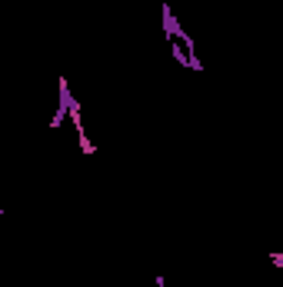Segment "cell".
<instances>
[{"label": "cell", "instance_id": "cell-1", "mask_svg": "<svg viewBox=\"0 0 283 287\" xmlns=\"http://www.w3.org/2000/svg\"><path fill=\"white\" fill-rule=\"evenodd\" d=\"M266 257H270V261H273V264L283 270V254H280V250H266Z\"/></svg>", "mask_w": 283, "mask_h": 287}]
</instances>
